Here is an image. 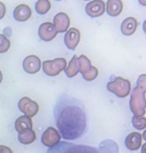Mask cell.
<instances>
[{
	"instance_id": "6da1fadb",
	"label": "cell",
	"mask_w": 146,
	"mask_h": 153,
	"mask_svg": "<svg viewBox=\"0 0 146 153\" xmlns=\"http://www.w3.org/2000/svg\"><path fill=\"white\" fill-rule=\"evenodd\" d=\"M54 117L58 132L65 140H77L87 131V118L83 102L67 93L58 98Z\"/></svg>"
},
{
	"instance_id": "7a4b0ae2",
	"label": "cell",
	"mask_w": 146,
	"mask_h": 153,
	"mask_svg": "<svg viewBox=\"0 0 146 153\" xmlns=\"http://www.w3.org/2000/svg\"><path fill=\"white\" fill-rule=\"evenodd\" d=\"M145 81L146 75L142 74L137 81V86H136L131 93L129 107L132 113L136 117H144L145 115Z\"/></svg>"
},
{
	"instance_id": "3957f363",
	"label": "cell",
	"mask_w": 146,
	"mask_h": 153,
	"mask_svg": "<svg viewBox=\"0 0 146 153\" xmlns=\"http://www.w3.org/2000/svg\"><path fill=\"white\" fill-rule=\"evenodd\" d=\"M45 153H100L98 149L87 146L79 145L68 142H60L56 145L49 148Z\"/></svg>"
},
{
	"instance_id": "277c9868",
	"label": "cell",
	"mask_w": 146,
	"mask_h": 153,
	"mask_svg": "<svg viewBox=\"0 0 146 153\" xmlns=\"http://www.w3.org/2000/svg\"><path fill=\"white\" fill-rule=\"evenodd\" d=\"M107 89L119 98H126L131 92V83L127 79L116 77L107 83Z\"/></svg>"
},
{
	"instance_id": "5b68a950",
	"label": "cell",
	"mask_w": 146,
	"mask_h": 153,
	"mask_svg": "<svg viewBox=\"0 0 146 153\" xmlns=\"http://www.w3.org/2000/svg\"><path fill=\"white\" fill-rule=\"evenodd\" d=\"M43 71L48 76H56L61 72L64 71L67 66V61L65 58L60 57L54 60H46L43 63Z\"/></svg>"
},
{
	"instance_id": "8992f818",
	"label": "cell",
	"mask_w": 146,
	"mask_h": 153,
	"mask_svg": "<svg viewBox=\"0 0 146 153\" xmlns=\"http://www.w3.org/2000/svg\"><path fill=\"white\" fill-rule=\"evenodd\" d=\"M19 109L27 117H32L36 116L39 110V107L36 101H33L28 97H23L18 103Z\"/></svg>"
},
{
	"instance_id": "52a82bcc",
	"label": "cell",
	"mask_w": 146,
	"mask_h": 153,
	"mask_svg": "<svg viewBox=\"0 0 146 153\" xmlns=\"http://www.w3.org/2000/svg\"><path fill=\"white\" fill-rule=\"evenodd\" d=\"M60 141H61V134L54 127H48L44 132L41 137L42 143L48 148L56 145L58 143H60Z\"/></svg>"
},
{
	"instance_id": "ba28073f",
	"label": "cell",
	"mask_w": 146,
	"mask_h": 153,
	"mask_svg": "<svg viewBox=\"0 0 146 153\" xmlns=\"http://www.w3.org/2000/svg\"><path fill=\"white\" fill-rule=\"evenodd\" d=\"M57 35V30L52 22H44L38 28V36L44 41H51Z\"/></svg>"
},
{
	"instance_id": "9c48e42d",
	"label": "cell",
	"mask_w": 146,
	"mask_h": 153,
	"mask_svg": "<svg viewBox=\"0 0 146 153\" xmlns=\"http://www.w3.org/2000/svg\"><path fill=\"white\" fill-rule=\"evenodd\" d=\"M105 12V4L103 0H94L86 5V13L90 17L95 18L103 15Z\"/></svg>"
},
{
	"instance_id": "30bf717a",
	"label": "cell",
	"mask_w": 146,
	"mask_h": 153,
	"mask_svg": "<svg viewBox=\"0 0 146 153\" xmlns=\"http://www.w3.org/2000/svg\"><path fill=\"white\" fill-rule=\"evenodd\" d=\"M22 66H23V69L26 73L33 74L37 73L40 70L41 61H40L39 57L35 56V55L28 56L23 60Z\"/></svg>"
},
{
	"instance_id": "8fae6325",
	"label": "cell",
	"mask_w": 146,
	"mask_h": 153,
	"mask_svg": "<svg viewBox=\"0 0 146 153\" xmlns=\"http://www.w3.org/2000/svg\"><path fill=\"white\" fill-rule=\"evenodd\" d=\"M79 41H80L79 30L76 28H70L64 36V43L66 47L70 50H74L79 45Z\"/></svg>"
},
{
	"instance_id": "7c38bea8",
	"label": "cell",
	"mask_w": 146,
	"mask_h": 153,
	"mask_svg": "<svg viewBox=\"0 0 146 153\" xmlns=\"http://www.w3.org/2000/svg\"><path fill=\"white\" fill-rule=\"evenodd\" d=\"M53 24H54V28L56 29L57 32H59V33L65 32L69 29L70 24V17L68 16L67 13L61 12L54 16Z\"/></svg>"
},
{
	"instance_id": "4fadbf2b",
	"label": "cell",
	"mask_w": 146,
	"mask_h": 153,
	"mask_svg": "<svg viewBox=\"0 0 146 153\" xmlns=\"http://www.w3.org/2000/svg\"><path fill=\"white\" fill-rule=\"evenodd\" d=\"M31 9L29 5L21 4L15 7L13 10V17L18 22H25L29 20L31 16Z\"/></svg>"
},
{
	"instance_id": "5bb4252c",
	"label": "cell",
	"mask_w": 146,
	"mask_h": 153,
	"mask_svg": "<svg viewBox=\"0 0 146 153\" xmlns=\"http://www.w3.org/2000/svg\"><path fill=\"white\" fill-rule=\"evenodd\" d=\"M142 135L139 133H131L129 134L125 141L127 148L130 151H137L142 146Z\"/></svg>"
},
{
	"instance_id": "9a60e30c",
	"label": "cell",
	"mask_w": 146,
	"mask_h": 153,
	"mask_svg": "<svg viewBox=\"0 0 146 153\" xmlns=\"http://www.w3.org/2000/svg\"><path fill=\"white\" fill-rule=\"evenodd\" d=\"M137 28V21L134 17L126 18L121 24V32L125 36L133 35Z\"/></svg>"
},
{
	"instance_id": "2e32d148",
	"label": "cell",
	"mask_w": 146,
	"mask_h": 153,
	"mask_svg": "<svg viewBox=\"0 0 146 153\" xmlns=\"http://www.w3.org/2000/svg\"><path fill=\"white\" fill-rule=\"evenodd\" d=\"M123 10V3L121 0H108L106 4L107 13L111 16H118Z\"/></svg>"
},
{
	"instance_id": "e0dca14e",
	"label": "cell",
	"mask_w": 146,
	"mask_h": 153,
	"mask_svg": "<svg viewBox=\"0 0 146 153\" xmlns=\"http://www.w3.org/2000/svg\"><path fill=\"white\" fill-rule=\"evenodd\" d=\"M32 126H33L32 120L30 117L27 116H21L15 120L14 127L16 132H18L19 134L27 129H32Z\"/></svg>"
},
{
	"instance_id": "ac0fdd59",
	"label": "cell",
	"mask_w": 146,
	"mask_h": 153,
	"mask_svg": "<svg viewBox=\"0 0 146 153\" xmlns=\"http://www.w3.org/2000/svg\"><path fill=\"white\" fill-rule=\"evenodd\" d=\"M36 133L32 129H27L21 133L19 134L18 135V140L22 144H30L36 141Z\"/></svg>"
},
{
	"instance_id": "d6986e66",
	"label": "cell",
	"mask_w": 146,
	"mask_h": 153,
	"mask_svg": "<svg viewBox=\"0 0 146 153\" xmlns=\"http://www.w3.org/2000/svg\"><path fill=\"white\" fill-rule=\"evenodd\" d=\"M65 70V74L69 78H72L75 75L78 74L79 73V63H78V56H74L72 57V59L70 60V64L68 66H66Z\"/></svg>"
},
{
	"instance_id": "ffe728a7",
	"label": "cell",
	"mask_w": 146,
	"mask_h": 153,
	"mask_svg": "<svg viewBox=\"0 0 146 153\" xmlns=\"http://www.w3.org/2000/svg\"><path fill=\"white\" fill-rule=\"evenodd\" d=\"M35 9L38 14H45L51 9V3L49 0H37Z\"/></svg>"
},
{
	"instance_id": "44dd1931",
	"label": "cell",
	"mask_w": 146,
	"mask_h": 153,
	"mask_svg": "<svg viewBox=\"0 0 146 153\" xmlns=\"http://www.w3.org/2000/svg\"><path fill=\"white\" fill-rule=\"evenodd\" d=\"M78 63H79V72H80L81 74L86 73L92 66L91 61L85 55H81L79 56V57H78Z\"/></svg>"
},
{
	"instance_id": "7402d4cb",
	"label": "cell",
	"mask_w": 146,
	"mask_h": 153,
	"mask_svg": "<svg viewBox=\"0 0 146 153\" xmlns=\"http://www.w3.org/2000/svg\"><path fill=\"white\" fill-rule=\"evenodd\" d=\"M133 126L137 130H145L146 127V118L144 117L135 116L132 119Z\"/></svg>"
},
{
	"instance_id": "603a6c76",
	"label": "cell",
	"mask_w": 146,
	"mask_h": 153,
	"mask_svg": "<svg viewBox=\"0 0 146 153\" xmlns=\"http://www.w3.org/2000/svg\"><path fill=\"white\" fill-rule=\"evenodd\" d=\"M82 75L86 81H88V82L94 81L98 75V69L95 66H91V68L88 71H87L86 73L82 74Z\"/></svg>"
},
{
	"instance_id": "cb8c5ba5",
	"label": "cell",
	"mask_w": 146,
	"mask_h": 153,
	"mask_svg": "<svg viewBox=\"0 0 146 153\" xmlns=\"http://www.w3.org/2000/svg\"><path fill=\"white\" fill-rule=\"evenodd\" d=\"M10 46V40L4 34H0V53H5L6 51H8Z\"/></svg>"
},
{
	"instance_id": "d4e9b609",
	"label": "cell",
	"mask_w": 146,
	"mask_h": 153,
	"mask_svg": "<svg viewBox=\"0 0 146 153\" xmlns=\"http://www.w3.org/2000/svg\"><path fill=\"white\" fill-rule=\"evenodd\" d=\"M5 11H6V9H5V5H4V4L3 2H0V20L4 16V14H5Z\"/></svg>"
},
{
	"instance_id": "484cf974",
	"label": "cell",
	"mask_w": 146,
	"mask_h": 153,
	"mask_svg": "<svg viewBox=\"0 0 146 153\" xmlns=\"http://www.w3.org/2000/svg\"><path fill=\"white\" fill-rule=\"evenodd\" d=\"M0 153H12V152L10 148L4 145H0Z\"/></svg>"
},
{
	"instance_id": "4316f807",
	"label": "cell",
	"mask_w": 146,
	"mask_h": 153,
	"mask_svg": "<svg viewBox=\"0 0 146 153\" xmlns=\"http://www.w3.org/2000/svg\"><path fill=\"white\" fill-rule=\"evenodd\" d=\"M139 3L142 4V5H144V6H145L146 4V1L145 0H139Z\"/></svg>"
},
{
	"instance_id": "83f0119b",
	"label": "cell",
	"mask_w": 146,
	"mask_h": 153,
	"mask_svg": "<svg viewBox=\"0 0 146 153\" xmlns=\"http://www.w3.org/2000/svg\"><path fill=\"white\" fill-rule=\"evenodd\" d=\"M2 81H3V74H2V72L0 71V83L2 82Z\"/></svg>"
},
{
	"instance_id": "f1b7e54d",
	"label": "cell",
	"mask_w": 146,
	"mask_h": 153,
	"mask_svg": "<svg viewBox=\"0 0 146 153\" xmlns=\"http://www.w3.org/2000/svg\"><path fill=\"white\" fill-rule=\"evenodd\" d=\"M56 1H61V0H56Z\"/></svg>"
},
{
	"instance_id": "f546056e",
	"label": "cell",
	"mask_w": 146,
	"mask_h": 153,
	"mask_svg": "<svg viewBox=\"0 0 146 153\" xmlns=\"http://www.w3.org/2000/svg\"><path fill=\"white\" fill-rule=\"evenodd\" d=\"M85 1H88V0H85Z\"/></svg>"
}]
</instances>
